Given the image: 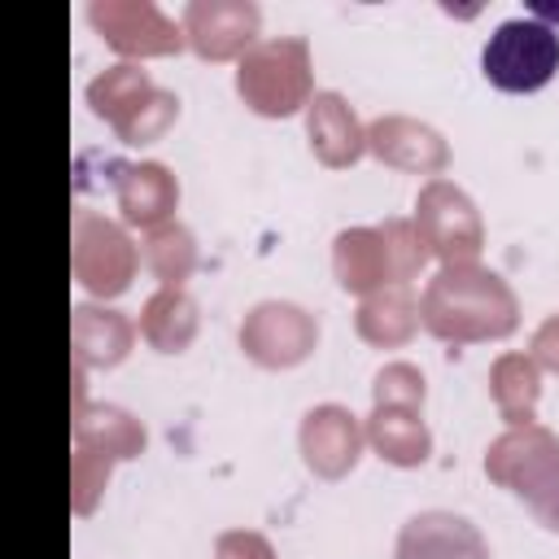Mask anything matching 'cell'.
<instances>
[{"label":"cell","mask_w":559,"mask_h":559,"mask_svg":"<svg viewBox=\"0 0 559 559\" xmlns=\"http://www.w3.org/2000/svg\"><path fill=\"white\" fill-rule=\"evenodd\" d=\"M140 258H144L148 275H153L162 288H183V280L197 271V236H192L179 218H170V223L144 231Z\"/></svg>","instance_id":"cell-23"},{"label":"cell","mask_w":559,"mask_h":559,"mask_svg":"<svg viewBox=\"0 0 559 559\" xmlns=\"http://www.w3.org/2000/svg\"><path fill=\"white\" fill-rule=\"evenodd\" d=\"M515 498L528 507V515H533L542 528L559 533V450H555L550 459H542V463L520 480Z\"/></svg>","instance_id":"cell-24"},{"label":"cell","mask_w":559,"mask_h":559,"mask_svg":"<svg viewBox=\"0 0 559 559\" xmlns=\"http://www.w3.org/2000/svg\"><path fill=\"white\" fill-rule=\"evenodd\" d=\"M297 445H301L306 467L319 480H341V476H349L358 467V459L367 450V428L349 406L323 402V406H310L301 415Z\"/></svg>","instance_id":"cell-9"},{"label":"cell","mask_w":559,"mask_h":559,"mask_svg":"<svg viewBox=\"0 0 559 559\" xmlns=\"http://www.w3.org/2000/svg\"><path fill=\"white\" fill-rule=\"evenodd\" d=\"M183 39L201 61H240L262 31V9L253 0H188Z\"/></svg>","instance_id":"cell-8"},{"label":"cell","mask_w":559,"mask_h":559,"mask_svg":"<svg viewBox=\"0 0 559 559\" xmlns=\"http://www.w3.org/2000/svg\"><path fill=\"white\" fill-rule=\"evenodd\" d=\"M153 92H157V83H153V74H148L144 66L118 61V66L100 70V74L87 83V109H92L100 122H109V127L118 131L122 122H131V118L140 114V105H144Z\"/></svg>","instance_id":"cell-20"},{"label":"cell","mask_w":559,"mask_h":559,"mask_svg":"<svg viewBox=\"0 0 559 559\" xmlns=\"http://www.w3.org/2000/svg\"><path fill=\"white\" fill-rule=\"evenodd\" d=\"M70 432H74V445L79 450H96L109 463L140 459L144 445H148L144 424L127 406H114V402H87V406H79L70 415Z\"/></svg>","instance_id":"cell-15"},{"label":"cell","mask_w":559,"mask_h":559,"mask_svg":"<svg viewBox=\"0 0 559 559\" xmlns=\"http://www.w3.org/2000/svg\"><path fill=\"white\" fill-rule=\"evenodd\" d=\"M393 559H493L485 533L454 511H419L397 528Z\"/></svg>","instance_id":"cell-11"},{"label":"cell","mask_w":559,"mask_h":559,"mask_svg":"<svg viewBox=\"0 0 559 559\" xmlns=\"http://www.w3.org/2000/svg\"><path fill=\"white\" fill-rule=\"evenodd\" d=\"M559 450V437L546 428V424H520V428H507L502 437L489 441L485 450V476L502 489H520V480Z\"/></svg>","instance_id":"cell-19"},{"label":"cell","mask_w":559,"mask_h":559,"mask_svg":"<svg viewBox=\"0 0 559 559\" xmlns=\"http://www.w3.org/2000/svg\"><path fill=\"white\" fill-rule=\"evenodd\" d=\"M319 345V319L297 301H258L240 319V349L266 371L301 367Z\"/></svg>","instance_id":"cell-7"},{"label":"cell","mask_w":559,"mask_h":559,"mask_svg":"<svg viewBox=\"0 0 559 559\" xmlns=\"http://www.w3.org/2000/svg\"><path fill=\"white\" fill-rule=\"evenodd\" d=\"M489 397L507 428L537 424V402H542V367L528 354H498L489 367Z\"/></svg>","instance_id":"cell-21"},{"label":"cell","mask_w":559,"mask_h":559,"mask_svg":"<svg viewBox=\"0 0 559 559\" xmlns=\"http://www.w3.org/2000/svg\"><path fill=\"white\" fill-rule=\"evenodd\" d=\"M424 397H428V380L415 362H384L371 380V402L376 406H411V411H424Z\"/></svg>","instance_id":"cell-26"},{"label":"cell","mask_w":559,"mask_h":559,"mask_svg":"<svg viewBox=\"0 0 559 559\" xmlns=\"http://www.w3.org/2000/svg\"><path fill=\"white\" fill-rule=\"evenodd\" d=\"M354 328L376 349H402L419 332V297L411 293V284H389L358 301Z\"/></svg>","instance_id":"cell-17"},{"label":"cell","mask_w":559,"mask_h":559,"mask_svg":"<svg viewBox=\"0 0 559 559\" xmlns=\"http://www.w3.org/2000/svg\"><path fill=\"white\" fill-rule=\"evenodd\" d=\"M419 323L445 345L507 341L520 328V301L515 288L480 262L437 266L419 293Z\"/></svg>","instance_id":"cell-1"},{"label":"cell","mask_w":559,"mask_h":559,"mask_svg":"<svg viewBox=\"0 0 559 559\" xmlns=\"http://www.w3.org/2000/svg\"><path fill=\"white\" fill-rule=\"evenodd\" d=\"M528 358H533L542 371L559 376V310L537 323V332H533V341H528Z\"/></svg>","instance_id":"cell-30"},{"label":"cell","mask_w":559,"mask_h":559,"mask_svg":"<svg viewBox=\"0 0 559 559\" xmlns=\"http://www.w3.org/2000/svg\"><path fill=\"white\" fill-rule=\"evenodd\" d=\"M201 310L183 288H157L140 310V336L157 354H183L197 341Z\"/></svg>","instance_id":"cell-22"},{"label":"cell","mask_w":559,"mask_h":559,"mask_svg":"<svg viewBox=\"0 0 559 559\" xmlns=\"http://www.w3.org/2000/svg\"><path fill=\"white\" fill-rule=\"evenodd\" d=\"M367 153L402 175H432L441 179V170L450 166V144L445 135L411 114H380L376 122H367Z\"/></svg>","instance_id":"cell-10"},{"label":"cell","mask_w":559,"mask_h":559,"mask_svg":"<svg viewBox=\"0 0 559 559\" xmlns=\"http://www.w3.org/2000/svg\"><path fill=\"white\" fill-rule=\"evenodd\" d=\"M528 17H537V22L555 26V22H559V4H550V0H537V4L528 9Z\"/></svg>","instance_id":"cell-31"},{"label":"cell","mask_w":559,"mask_h":559,"mask_svg":"<svg viewBox=\"0 0 559 559\" xmlns=\"http://www.w3.org/2000/svg\"><path fill=\"white\" fill-rule=\"evenodd\" d=\"M236 96L258 118H293L314 100V66L310 44L301 35L258 39L236 61Z\"/></svg>","instance_id":"cell-2"},{"label":"cell","mask_w":559,"mask_h":559,"mask_svg":"<svg viewBox=\"0 0 559 559\" xmlns=\"http://www.w3.org/2000/svg\"><path fill=\"white\" fill-rule=\"evenodd\" d=\"M332 275L345 293L371 297L393 284V262L384 249L380 227H345L332 240Z\"/></svg>","instance_id":"cell-16"},{"label":"cell","mask_w":559,"mask_h":559,"mask_svg":"<svg viewBox=\"0 0 559 559\" xmlns=\"http://www.w3.org/2000/svg\"><path fill=\"white\" fill-rule=\"evenodd\" d=\"M480 74L511 96H533L559 74V31L537 17H507L480 48Z\"/></svg>","instance_id":"cell-3"},{"label":"cell","mask_w":559,"mask_h":559,"mask_svg":"<svg viewBox=\"0 0 559 559\" xmlns=\"http://www.w3.org/2000/svg\"><path fill=\"white\" fill-rule=\"evenodd\" d=\"M87 26L122 57V61H148V57H175L188 48L183 26L166 17L153 0H92Z\"/></svg>","instance_id":"cell-6"},{"label":"cell","mask_w":559,"mask_h":559,"mask_svg":"<svg viewBox=\"0 0 559 559\" xmlns=\"http://www.w3.org/2000/svg\"><path fill=\"white\" fill-rule=\"evenodd\" d=\"M411 223H415L428 258H437L441 266H467L485 249V218H480L476 201L450 179H428L419 188Z\"/></svg>","instance_id":"cell-5"},{"label":"cell","mask_w":559,"mask_h":559,"mask_svg":"<svg viewBox=\"0 0 559 559\" xmlns=\"http://www.w3.org/2000/svg\"><path fill=\"white\" fill-rule=\"evenodd\" d=\"M306 140L314 162H323L328 170H349L367 153V127L341 92H314V100L306 105Z\"/></svg>","instance_id":"cell-13"},{"label":"cell","mask_w":559,"mask_h":559,"mask_svg":"<svg viewBox=\"0 0 559 559\" xmlns=\"http://www.w3.org/2000/svg\"><path fill=\"white\" fill-rule=\"evenodd\" d=\"M380 236H384V249L393 262V284H415V275L428 266V249H424L415 223L411 218H384Z\"/></svg>","instance_id":"cell-28"},{"label":"cell","mask_w":559,"mask_h":559,"mask_svg":"<svg viewBox=\"0 0 559 559\" xmlns=\"http://www.w3.org/2000/svg\"><path fill=\"white\" fill-rule=\"evenodd\" d=\"M70 271L79 280L83 293L114 301L131 288L135 271H140V249L127 236L122 223L96 214V210H74L70 223Z\"/></svg>","instance_id":"cell-4"},{"label":"cell","mask_w":559,"mask_h":559,"mask_svg":"<svg viewBox=\"0 0 559 559\" xmlns=\"http://www.w3.org/2000/svg\"><path fill=\"white\" fill-rule=\"evenodd\" d=\"M214 559H275V546L258 528H227L214 542Z\"/></svg>","instance_id":"cell-29"},{"label":"cell","mask_w":559,"mask_h":559,"mask_svg":"<svg viewBox=\"0 0 559 559\" xmlns=\"http://www.w3.org/2000/svg\"><path fill=\"white\" fill-rule=\"evenodd\" d=\"M135 345V323L122 314V310H109V306H74L70 310V354H74V367L83 371H109L118 367Z\"/></svg>","instance_id":"cell-14"},{"label":"cell","mask_w":559,"mask_h":559,"mask_svg":"<svg viewBox=\"0 0 559 559\" xmlns=\"http://www.w3.org/2000/svg\"><path fill=\"white\" fill-rule=\"evenodd\" d=\"M367 428V445L393 463V467H419L432 454V432L424 424V411L411 406H371V415L362 419Z\"/></svg>","instance_id":"cell-18"},{"label":"cell","mask_w":559,"mask_h":559,"mask_svg":"<svg viewBox=\"0 0 559 559\" xmlns=\"http://www.w3.org/2000/svg\"><path fill=\"white\" fill-rule=\"evenodd\" d=\"M175 118H179V96L166 92V87H157V92L140 105V114H135L131 122H122L114 135H118L122 144H131V148H144V144H157V140L175 127Z\"/></svg>","instance_id":"cell-25"},{"label":"cell","mask_w":559,"mask_h":559,"mask_svg":"<svg viewBox=\"0 0 559 559\" xmlns=\"http://www.w3.org/2000/svg\"><path fill=\"white\" fill-rule=\"evenodd\" d=\"M109 472H114V463L105 454L74 445V454H70V511L74 515H92L96 511V502H100V493L109 485Z\"/></svg>","instance_id":"cell-27"},{"label":"cell","mask_w":559,"mask_h":559,"mask_svg":"<svg viewBox=\"0 0 559 559\" xmlns=\"http://www.w3.org/2000/svg\"><path fill=\"white\" fill-rule=\"evenodd\" d=\"M114 201L127 227H162L179 210V179L162 162H118L114 170Z\"/></svg>","instance_id":"cell-12"}]
</instances>
